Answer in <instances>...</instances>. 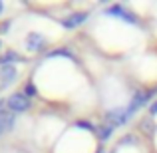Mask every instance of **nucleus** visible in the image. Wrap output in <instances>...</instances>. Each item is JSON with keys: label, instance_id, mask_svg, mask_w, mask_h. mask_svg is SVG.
I'll return each mask as SVG.
<instances>
[{"label": "nucleus", "instance_id": "obj_1", "mask_svg": "<svg viewBox=\"0 0 157 153\" xmlns=\"http://www.w3.org/2000/svg\"><path fill=\"white\" fill-rule=\"evenodd\" d=\"M6 105L12 113H20V111H26L30 107V98L26 94H12L6 100Z\"/></svg>", "mask_w": 157, "mask_h": 153}, {"label": "nucleus", "instance_id": "obj_2", "mask_svg": "<svg viewBox=\"0 0 157 153\" xmlns=\"http://www.w3.org/2000/svg\"><path fill=\"white\" fill-rule=\"evenodd\" d=\"M26 48L30 52H42L46 48V38L42 34H38V32H32L26 38Z\"/></svg>", "mask_w": 157, "mask_h": 153}, {"label": "nucleus", "instance_id": "obj_3", "mask_svg": "<svg viewBox=\"0 0 157 153\" xmlns=\"http://www.w3.org/2000/svg\"><path fill=\"white\" fill-rule=\"evenodd\" d=\"M105 119H107V125L115 127V125H121V123L129 117H127V109H111Z\"/></svg>", "mask_w": 157, "mask_h": 153}, {"label": "nucleus", "instance_id": "obj_4", "mask_svg": "<svg viewBox=\"0 0 157 153\" xmlns=\"http://www.w3.org/2000/svg\"><path fill=\"white\" fill-rule=\"evenodd\" d=\"M16 76H18V72H16L14 66H0V82H2V86H10L16 80Z\"/></svg>", "mask_w": 157, "mask_h": 153}, {"label": "nucleus", "instance_id": "obj_5", "mask_svg": "<svg viewBox=\"0 0 157 153\" xmlns=\"http://www.w3.org/2000/svg\"><path fill=\"white\" fill-rule=\"evenodd\" d=\"M12 125H14V113L2 109V111H0V135L6 133V131H10Z\"/></svg>", "mask_w": 157, "mask_h": 153}, {"label": "nucleus", "instance_id": "obj_6", "mask_svg": "<svg viewBox=\"0 0 157 153\" xmlns=\"http://www.w3.org/2000/svg\"><path fill=\"white\" fill-rule=\"evenodd\" d=\"M86 18H88V14L86 12H78V14H72V16H68V18L64 20V28H76V26H80L82 22H86Z\"/></svg>", "mask_w": 157, "mask_h": 153}, {"label": "nucleus", "instance_id": "obj_7", "mask_svg": "<svg viewBox=\"0 0 157 153\" xmlns=\"http://www.w3.org/2000/svg\"><path fill=\"white\" fill-rule=\"evenodd\" d=\"M22 58L18 56L16 52H6L0 56V66H12V62H20Z\"/></svg>", "mask_w": 157, "mask_h": 153}, {"label": "nucleus", "instance_id": "obj_8", "mask_svg": "<svg viewBox=\"0 0 157 153\" xmlns=\"http://www.w3.org/2000/svg\"><path fill=\"white\" fill-rule=\"evenodd\" d=\"M111 131H113L111 125H101L100 129H98V135H100V139H107L111 135Z\"/></svg>", "mask_w": 157, "mask_h": 153}, {"label": "nucleus", "instance_id": "obj_9", "mask_svg": "<svg viewBox=\"0 0 157 153\" xmlns=\"http://www.w3.org/2000/svg\"><path fill=\"white\" fill-rule=\"evenodd\" d=\"M26 96H36V88H34L32 84L26 86Z\"/></svg>", "mask_w": 157, "mask_h": 153}, {"label": "nucleus", "instance_id": "obj_10", "mask_svg": "<svg viewBox=\"0 0 157 153\" xmlns=\"http://www.w3.org/2000/svg\"><path fill=\"white\" fill-rule=\"evenodd\" d=\"M149 113H151V115H157V101L153 103V105H151V109H149Z\"/></svg>", "mask_w": 157, "mask_h": 153}, {"label": "nucleus", "instance_id": "obj_11", "mask_svg": "<svg viewBox=\"0 0 157 153\" xmlns=\"http://www.w3.org/2000/svg\"><path fill=\"white\" fill-rule=\"evenodd\" d=\"M2 10H4V4H2V2H0V14H2Z\"/></svg>", "mask_w": 157, "mask_h": 153}, {"label": "nucleus", "instance_id": "obj_12", "mask_svg": "<svg viewBox=\"0 0 157 153\" xmlns=\"http://www.w3.org/2000/svg\"><path fill=\"white\" fill-rule=\"evenodd\" d=\"M0 48H2V44H0Z\"/></svg>", "mask_w": 157, "mask_h": 153}]
</instances>
